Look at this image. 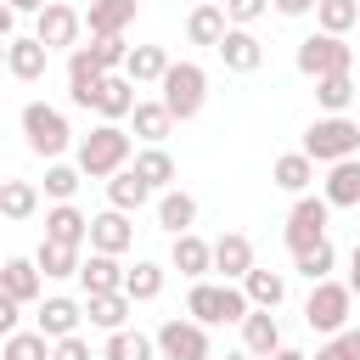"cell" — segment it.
I'll return each mask as SVG.
<instances>
[{
    "label": "cell",
    "mask_w": 360,
    "mask_h": 360,
    "mask_svg": "<svg viewBox=\"0 0 360 360\" xmlns=\"http://www.w3.org/2000/svg\"><path fill=\"white\" fill-rule=\"evenodd\" d=\"M270 180H276L281 191L304 197V191H309V180H315V163H309L304 152H281V158H276V169H270Z\"/></svg>",
    "instance_id": "d6a6232c"
},
{
    "label": "cell",
    "mask_w": 360,
    "mask_h": 360,
    "mask_svg": "<svg viewBox=\"0 0 360 360\" xmlns=\"http://www.w3.org/2000/svg\"><path fill=\"white\" fill-rule=\"evenodd\" d=\"M51 360H96V354H90V343H84V338L73 332V338H62V343H51Z\"/></svg>",
    "instance_id": "f6af8a7d"
},
{
    "label": "cell",
    "mask_w": 360,
    "mask_h": 360,
    "mask_svg": "<svg viewBox=\"0 0 360 360\" xmlns=\"http://www.w3.org/2000/svg\"><path fill=\"white\" fill-rule=\"evenodd\" d=\"M79 34H84V17H79L73 6H62V0H51V6L34 17V39H39L45 51H79Z\"/></svg>",
    "instance_id": "30bf717a"
},
{
    "label": "cell",
    "mask_w": 360,
    "mask_h": 360,
    "mask_svg": "<svg viewBox=\"0 0 360 360\" xmlns=\"http://www.w3.org/2000/svg\"><path fill=\"white\" fill-rule=\"evenodd\" d=\"M225 360H253V354H248V349H236V354H225Z\"/></svg>",
    "instance_id": "11a10c76"
},
{
    "label": "cell",
    "mask_w": 360,
    "mask_h": 360,
    "mask_svg": "<svg viewBox=\"0 0 360 360\" xmlns=\"http://www.w3.org/2000/svg\"><path fill=\"white\" fill-rule=\"evenodd\" d=\"M79 180H84V174H79V163H62V158H56V163H45V197H51V202H73Z\"/></svg>",
    "instance_id": "ab89813d"
},
{
    "label": "cell",
    "mask_w": 360,
    "mask_h": 360,
    "mask_svg": "<svg viewBox=\"0 0 360 360\" xmlns=\"http://www.w3.org/2000/svg\"><path fill=\"white\" fill-rule=\"evenodd\" d=\"M163 96V107H169V118L174 124H186V118H197L202 112V101H208V73L197 68V62H169V73H163V84H158Z\"/></svg>",
    "instance_id": "5b68a950"
},
{
    "label": "cell",
    "mask_w": 360,
    "mask_h": 360,
    "mask_svg": "<svg viewBox=\"0 0 360 360\" xmlns=\"http://www.w3.org/2000/svg\"><path fill=\"white\" fill-rule=\"evenodd\" d=\"M270 6H276L281 17H309V11L321 6V0H270Z\"/></svg>",
    "instance_id": "c3c4849f"
},
{
    "label": "cell",
    "mask_w": 360,
    "mask_h": 360,
    "mask_svg": "<svg viewBox=\"0 0 360 360\" xmlns=\"http://www.w3.org/2000/svg\"><path fill=\"white\" fill-rule=\"evenodd\" d=\"M34 208H39L34 180H0V219H28Z\"/></svg>",
    "instance_id": "e575fe53"
},
{
    "label": "cell",
    "mask_w": 360,
    "mask_h": 360,
    "mask_svg": "<svg viewBox=\"0 0 360 360\" xmlns=\"http://www.w3.org/2000/svg\"><path fill=\"white\" fill-rule=\"evenodd\" d=\"M6 6H11V11H34V17H39V11L51 6V0H6Z\"/></svg>",
    "instance_id": "f5cc1de1"
},
{
    "label": "cell",
    "mask_w": 360,
    "mask_h": 360,
    "mask_svg": "<svg viewBox=\"0 0 360 360\" xmlns=\"http://www.w3.org/2000/svg\"><path fill=\"white\" fill-rule=\"evenodd\" d=\"M169 270H180L186 281H208V270H214V242H202L197 231L174 236V248H169Z\"/></svg>",
    "instance_id": "4fadbf2b"
},
{
    "label": "cell",
    "mask_w": 360,
    "mask_h": 360,
    "mask_svg": "<svg viewBox=\"0 0 360 360\" xmlns=\"http://www.w3.org/2000/svg\"><path fill=\"white\" fill-rule=\"evenodd\" d=\"M45 68H51V51L28 34V39H11L6 45V73L11 79H22V84H34V79H45Z\"/></svg>",
    "instance_id": "e0dca14e"
},
{
    "label": "cell",
    "mask_w": 360,
    "mask_h": 360,
    "mask_svg": "<svg viewBox=\"0 0 360 360\" xmlns=\"http://www.w3.org/2000/svg\"><path fill=\"white\" fill-rule=\"evenodd\" d=\"M129 292H90L84 298V321L90 326H101V332H124V321H129Z\"/></svg>",
    "instance_id": "484cf974"
},
{
    "label": "cell",
    "mask_w": 360,
    "mask_h": 360,
    "mask_svg": "<svg viewBox=\"0 0 360 360\" xmlns=\"http://www.w3.org/2000/svg\"><path fill=\"white\" fill-rule=\"evenodd\" d=\"M315 360H354V354H349V343H343V338H326V343L315 349Z\"/></svg>",
    "instance_id": "7dc6e473"
},
{
    "label": "cell",
    "mask_w": 360,
    "mask_h": 360,
    "mask_svg": "<svg viewBox=\"0 0 360 360\" xmlns=\"http://www.w3.org/2000/svg\"><path fill=\"white\" fill-rule=\"evenodd\" d=\"M332 264H338V253H332V242H315V248H304V253H292V270L315 287V281H326L332 276Z\"/></svg>",
    "instance_id": "f35d334b"
},
{
    "label": "cell",
    "mask_w": 360,
    "mask_h": 360,
    "mask_svg": "<svg viewBox=\"0 0 360 360\" xmlns=\"http://www.w3.org/2000/svg\"><path fill=\"white\" fill-rule=\"evenodd\" d=\"M219 6H225V22H231V28H253V22L270 11V0H219Z\"/></svg>",
    "instance_id": "ee69618b"
},
{
    "label": "cell",
    "mask_w": 360,
    "mask_h": 360,
    "mask_svg": "<svg viewBox=\"0 0 360 360\" xmlns=\"http://www.w3.org/2000/svg\"><path fill=\"white\" fill-rule=\"evenodd\" d=\"M129 242H135V225H129V214H118V208H107V214H96L90 219V253H129Z\"/></svg>",
    "instance_id": "5bb4252c"
},
{
    "label": "cell",
    "mask_w": 360,
    "mask_h": 360,
    "mask_svg": "<svg viewBox=\"0 0 360 360\" xmlns=\"http://www.w3.org/2000/svg\"><path fill=\"white\" fill-rule=\"evenodd\" d=\"M349 315H354V292H349V281H315L309 287V298H304V326L309 332H326V338H338L343 326H349Z\"/></svg>",
    "instance_id": "8992f818"
},
{
    "label": "cell",
    "mask_w": 360,
    "mask_h": 360,
    "mask_svg": "<svg viewBox=\"0 0 360 360\" xmlns=\"http://www.w3.org/2000/svg\"><path fill=\"white\" fill-rule=\"evenodd\" d=\"M124 73H129L135 84H163V73H169V51H163V45H129Z\"/></svg>",
    "instance_id": "f546056e"
},
{
    "label": "cell",
    "mask_w": 360,
    "mask_h": 360,
    "mask_svg": "<svg viewBox=\"0 0 360 360\" xmlns=\"http://www.w3.org/2000/svg\"><path fill=\"white\" fill-rule=\"evenodd\" d=\"M11 28H17V11H11V6H6V0H0V39H17V34H11Z\"/></svg>",
    "instance_id": "681fc988"
},
{
    "label": "cell",
    "mask_w": 360,
    "mask_h": 360,
    "mask_svg": "<svg viewBox=\"0 0 360 360\" xmlns=\"http://www.w3.org/2000/svg\"><path fill=\"white\" fill-rule=\"evenodd\" d=\"M0 287H6L17 304H39L45 276H39V264H34V259H6V264H0Z\"/></svg>",
    "instance_id": "4316f807"
},
{
    "label": "cell",
    "mask_w": 360,
    "mask_h": 360,
    "mask_svg": "<svg viewBox=\"0 0 360 360\" xmlns=\"http://www.w3.org/2000/svg\"><path fill=\"white\" fill-rule=\"evenodd\" d=\"M292 62H298L304 79H326V73H349V68H354V51H349L338 34H321V28H315L309 39H298Z\"/></svg>",
    "instance_id": "52a82bcc"
},
{
    "label": "cell",
    "mask_w": 360,
    "mask_h": 360,
    "mask_svg": "<svg viewBox=\"0 0 360 360\" xmlns=\"http://www.w3.org/2000/svg\"><path fill=\"white\" fill-rule=\"evenodd\" d=\"M326 219H332V202L304 191V197L292 202V214H287V231H281V236H287V248H292V253H304V248L326 242Z\"/></svg>",
    "instance_id": "ba28073f"
},
{
    "label": "cell",
    "mask_w": 360,
    "mask_h": 360,
    "mask_svg": "<svg viewBox=\"0 0 360 360\" xmlns=\"http://www.w3.org/2000/svg\"><path fill=\"white\" fill-rule=\"evenodd\" d=\"M242 292H248V304H253V309H276V304L287 298V276H281V270L253 264V270L242 276Z\"/></svg>",
    "instance_id": "83f0119b"
},
{
    "label": "cell",
    "mask_w": 360,
    "mask_h": 360,
    "mask_svg": "<svg viewBox=\"0 0 360 360\" xmlns=\"http://www.w3.org/2000/svg\"><path fill=\"white\" fill-rule=\"evenodd\" d=\"M135 11H141V0H90L84 28H90V39H107V34H124L135 22Z\"/></svg>",
    "instance_id": "2e32d148"
},
{
    "label": "cell",
    "mask_w": 360,
    "mask_h": 360,
    "mask_svg": "<svg viewBox=\"0 0 360 360\" xmlns=\"http://www.w3.org/2000/svg\"><path fill=\"white\" fill-rule=\"evenodd\" d=\"M321 197H326L332 208H360V158L332 163L326 180H321Z\"/></svg>",
    "instance_id": "44dd1931"
},
{
    "label": "cell",
    "mask_w": 360,
    "mask_h": 360,
    "mask_svg": "<svg viewBox=\"0 0 360 360\" xmlns=\"http://www.w3.org/2000/svg\"><path fill=\"white\" fill-rule=\"evenodd\" d=\"M242 349H248L253 360H270V354L281 349V326H276L270 309H248V321H242Z\"/></svg>",
    "instance_id": "603a6c76"
},
{
    "label": "cell",
    "mask_w": 360,
    "mask_h": 360,
    "mask_svg": "<svg viewBox=\"0 0 360 360\" xmlns=\"http://www.w3.org/2000/svg\"><path fill=\"white\" fill-rule=\"evenodd\" d=\"M309 163H343V158H354L360 152V124L354 118H343V112H326V118H315L309 129H304V146H298Z\"/></svg>",
    "instance_id": "3957f363"
},
{
    "label": "cell",
    "mask_w": 360,
    "mask_h": 360,
    "mask_svg": "<svg viewBox=\"0 0 360 360\" xmlns=\"http://www.w3.org/2000/svg\"><path fill=\"white\" fill-rule=\"evenodd\" d=\"M270 360H309V354H298V349H287V343H281V349H276Z\"/></svg>",
    "instance_id": "db71d44e"
},
{
    "label": "cell",
    "mask_w": 360,
    "mask_h": 360,
    "mask_svg": "<svg viewBox=\"0 0 360 360\" xmlns=\"http://www.w3.org/2000/svg\"><path fill=\"white\" fill-rule=\"evenodd\" d=\"M124 276H129V270H124V264H118L112 253H90V259L79 264L84 298H90V292H124Z\"/></svg>",
    "instance_id": "d4e9b609"
},
{
    "label": "cell",
    "mask_w": 360,
    "mask_h": 360,
    "mask_svg": "<svg viewBox=\"0 0 360 360\" xmlns=\"http://www.w3.org/2000/svg\"><path fill=\"white\" fill-rule=\"evenodd\" d=\"M214 270H219V281H242V276L253 270V242H248L242 231H225V236L214 242Z\"/></svg>",
    "instance_id": "ffe728a7"
},
{
    "label": "cell",
    "mask_w": 360,
    "mask_h": 360,
    "mask_svg": "<svg viewBox=\"0 0 360 360\" xmlns=\"http://www.w3.org/2000/svg\"><path fill=\"white\" fill-rule=\"evenodd\" d=\"M101 62L90 56V45H79V51H68V101L73 107H84V112H96V90H101Z\"/></svg>",
    "instance_id": "8fae6325"
},
{
    "label": "cell",
    "mask_w": 360,
    "mask_h": 360,
    "mask_svg": "<svg viewBox=\"0 0 360 360\" xmlns=\"http://www.w3.org/2000/svg\"><path fill=\"white\" fill-rule=\"evenodd\" d=\"M124 292H129V304H152V298L163 292V264H152V259H135V270L124 276Z\"/></svg>",
    "instance_id": "8d00e7d4"
},
{
    "label": "cell",
    "mask_w": 360,
    "mask_h": 360,
    "mask_svg": "<svg viewBox=\"0 0 360 360\" xmlns=\"http://www.w3.org/2000/svg\"><path fill=\"white\" fill-rule=\"evenodd\" d=\"M96 112H101V124L129 118V112H135V79H129V73H107L101 90H96Z\"/></svg>",
    "instance_id": "ac0fdd59"
},
{
    "label": "cell",
    "mask_w": 360,
    "mask_h": 360,
    "mask_svg": "<svg viewBox=\"0 0 360 360\" xmlns=\"http://www.w3.org/2000/svg\"><path fill=\"white\" fill-rule=\"evenodd\" d=\"M6 45H11V39H0V68H6Z\"/></svg>",
    "instance_id": "9f6ffc18"
},
{
    "label": "cell",
    "mask_w": 360,
    "mask_h": 360,
    "mask_svg": "<svg viewBox=\"0 0 360 360\" xmlns=\"http://www.w3.org/2000/svg\"><path fill=\"white\" fill-rule=\"evenodd\" d=\"M338 338H343V343H349V354H354V360H360V326H343V332H338Z\"/></svg>",
    "instance_id": "816d5d0a"
},
{
    "label": "cell",
    "mask_w": 360,
    "mask_h": 360,
    "mask_svg": "<svg viewBox=\"0 0 360 360\" xmlns=\"http://www.w3.org/2000/svg\"><path fill=\"white\" fill-rule=\"evenodd\" d=\"M79 321H84V304H79V298H62V292H56V298H45V304L34 309V332H39V338H51V343L73 338V332H79Z\"/></svg>",
    "instance_id": "7c38bea8"
},
{
    "label": "cell",
    "mask_w": 360,
    "mask_h": 360,
    "mask_svg": "<svg viewBox=\"0 0 360 360\" xmlns=\"http://www.w3.org/2000/svg\"><path fill=\"white\" fill-rule=\"evenodd\" d=\"M17 321H22V304L0 287V338H11V332H17Z\"/></svg>",
    "instance_id": "bcb514c9"
},
{
    "label": "cell",
    "mask_w": 360,
    "mask_h": 360,
    "mask_svg": "<svg viewBox=\"0 0 360 360\" xmlns=\"http://www.w3.org/2000/svg\"><path fill=\"white\" fill-rule=\"evenodd\" d=\"M152 343H158L163 360H208V326H197L191 315L163 321V326L152 332Z\"/></svg>",
    "instance_id": "9c48e42d"
},
{
    "label": "cell",
    "mask_w": 360,
    "mask_h": 360,
    "mask_svg": "<svg viewBox=\"0 0 360 360\" xmlns=\"http://www.w3.org/2000/svg\"><path fill=\"white\" fill-rule=\"evenodd\" d=\"M129 169H135L152 191H169V186H174V158H169L163 146H141V152L129 158Z\"/></svg>",
    "instance_id": "4dcf8cb0"
},
{
    "label": "cell",
    "mask_w": 360,
    "mask_h": 360,
    "mask_svg": "<svg viewBox=\"0 0 360 360\" xmlns=\"http://www.w3.org/2000/svg\"><path fill=\"white\" fill-rule=\"evenodd\" d=\"M315 28L343 39L349 28H360V0H321V6H315Z\"/></svg>",
    "instance_id": "d590c367"
},
{
    "label": "cell",
    "mask_w": 360,
    "mask_h": 360,
    "mask_svg": "<svg viewBox=\"0 0 360 360\" xmlns=\"http://www.w3.org/2000/svg\"><path fill=\"white\" fill-rule=\"evenodd\" d=\"M158 225H163L169 236H186V231L197 225V197H191V191H180V186L158 191Z\"/></svg>",
    "instance_id": "7402d4cb"
},
{
    "label": "cell",
    "mask_w": 360,
    "mask_h": 360,
    "mask_svg": "<svg viewBox=\"0 0 360 360\" xmlns=\"http://www.w3.org/2000/svg\"><path fill=\"white\" fill-rule=\"evenodd\" d=\"M248 292H242V281H191V292H186V315L197 321V326H242L248 321Z\"/></svg>",
    "instance_id": "6da1fadb"
},
{
    "label": "cell",
    "mask_w": 360,
    "mask_h": 360,
    "mask_svg": "<svg viewBox=\"0 0 360 360\" xmlns=\"http://www.w3.org/2000/svg\"><path fill=\"white\" fill-rule=\"evenodd\" d=\"M17 124H22V141H28V152H34V158H51V163H56V158L73 146L68 112H62V107H51V101H28Z\"/></svg>",
    "instance_id": "277c9868"
},
{
    "label": "cell",
    "mask_w": 360,
    "mask_h": 360,
    "mask_svg": "<svg viewBox=\"0 0 360 360\" xmlns=\"http://www.w3.org/2000/svg\"><path fill=\"white\" fill-rule=\"evenodd\" d=\"M219 62H225L231 73H259V62H264L259 34H253V28H225V39H219Z\"/></svg>",
    "instance_id": "9a60e30c"
},
{
    "label": "cell",
    "mask_w": 360,
    "mask_h": 360,
    "mask_svg": "<svg viewBox=\"0 0 360 360\" xmlns=\"http://www.w3.org/2000/svg\"><path fill=\"white\" fill-rule=\"evenodd\" d=\"M225 28H231V22H225V6H219V0H202V6L186 17V39H191V45H208V51H219Z\"/></svg>",
    "instance_id": "cb8c5ba5"
},
{
    "label": "cell",
    "mask_w": 360,
    "mask_h": 360,
    "mask_svg": "<svg viewBox=\"0 0 360 360\" xmlns=\"http://www.w3.org/2000/svg\"><path fill=\"white\" fill-rule=\"evenodd\" d=\"M45 242L84 248V242H90V219H84L73 202H56V208H45Z\"/></svg>",
    "instance_id": "d6986e66"
},
{
    "label": "cell",
    "mask_w": 360,
    "mask_h": 360,
    "mask_svg": "<svg viewBox=\"0 0 360 360\" xmlns=\"http://www.w3.org/2000/svg\"><path fill=\"white\" fill-rule=\"evenodd\" d=\"M158 354V343L146 338V332H107V349H101V360H152Z\"/></svg>",
    "instance_id": "74e56055"
},
{
    "label": "cell",
    "mask_w": 360,
    "mask_h": 360,
    "mask_svg": "<svg viewBox=\"0 0 360 360\" xmlns=\"http://www.w3.org/2000/svg\"><path fill=\"white\" fill-rule=\"evenodd\" d=\"M90 56L101 62V73H124L129 45H124V34H107V39H90Z\"/></svg>",
    "instance_id": "7bdbcfd3"
},
{
    "label": "cell",
    "mask_w": 360,
    "mask_h": 360,
    "mask_svg": "<svg viewBox=\"0 0 360 360\" xmlns=\"http://www.w3.org/2000/svg\"><path fill=\"white\" fill-rule=\"evenodd\" d=\"M129 124H135V135H141L146 146H163V135L174 129V118H169V107H163V101H135Z\"/></svg>",
    "instance_id": "1f68e13d"
},
{
    "label": "cell",
    "mask_w": 360,
    "mask_h": 360,
    "mask_svg": "<svg viewBox=\"0 0 360 360\" xmlns=\"http://www.w3.org/2000/svg\"><path fill=\"white\" fill-rule=\"evenodd\" d=\"M349 292L360 298V242H354V253H349Z\"/></svg>",
    "instance_id": "f907efd6"
},
{
    "label": "cell",
    "mask_w": 360,
    "mask_h": 360,
    "mask_svg": "<svg viewBox=\"0 0 360 360\" xmlns=\"http://www.w3.org/2000/svg\"><path fill=\"white\" fill-rule=\"evenodd\" d=\"M34 264H39V276H45V281H62V276H79L84 253H79V248H62V242H39Z\"/></svg>",
    "instance_id": "836d02e7"
},
{
    "label": "cell",
    "mask_w": 360,
    "mask_h": 360,
    "mask_svg": "<svg viewBox=\"0 0 360 360\" xmlns=\"http://www.w3.org/2000/svg\"><path fill=\"white\" fill-rule=\"evenodd\" d=\"M0 360H51V338H39V332H11L6 349H0Z\"/></svg>",
    "instance_id": "b9f144b4"
},
{
    "label": "cell",
    "mask_w": 360,
    "mask_h": 360,
    "mask_svg": "<svg viewBox=\"0 0 360 360\" xmlns=\"http://www.w3.org/2000/svg\"><path fill=\"white\" fill-rule=\"evenodd\" d=\"M107 202H112L118 214H135V208H146V202H152V186H146L135 169H118V174L107 180Z\"/></svg>",
    "instance_id": "f1b7e54d"
},
{
    "label": "cell",
    "mask_w": 360,
    "mask_h": 360,
    "mask_svg": "<svg viewBox=\"0 0 360 360\" xmlns=\"http://www.w3.org/2000/svg\"><path fill=\"white\" fill-rule=\"evenodd\" d=\"M129 135L118 124H96L84 141H79V174L84 180H112L118 169H129Z\"/></svg>",
    "instance_id": "7a4b0ae2"
},
{
    "label": "cell",
    "mask_w": 360,
    "mask_h": 360,
    "mask_svg": "<svg viewBox=\"0 0 360 360\" xmlns=\"http://www.w3.org/2000/svg\"><path fill=\"white\" fill-rule=\"evenodd\" d=\"M315 101H321L326 112H343V107L354 101V79H349V73H326V79H315Z\"/></svg>",
    "instance_id": "60d3db41"
}]
</instances>
